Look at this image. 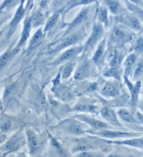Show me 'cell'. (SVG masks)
Returning a JSON list of instances; mask_svg holds the SVG:
<instances>
[{
    "instance_id": "cell-1",
    "label": "cell",
    "mask_w": 143,
    "mask_h": 157,
    "mask_svg": "<svg viewBox=\"0 0 143 157\" xmlns=\"http://www.w3.org/2000/svg\"><path fill=\"white\" fill-rule=\"evenodd\" d=\"M105 38V27L102 24L96 20L94 23L93 27L89 36L86 40L85 43L83 44L84 56H88L92 52L97 48L99 44Z\"/></svg>"
},
{
    "instance_id": "cell-2",
    "label": "cell",
    "mask_w": 143,
    "mask_h": 157,
    "mask_svg": "<svg viewBox=\"0 0 143 157\" xmlns=\"http://www.w3.org/2000/svg\"><path fill=\"white\" fill-rule=\"evenodd\" d=\"M98 67L92 59H89L87 56H84L77 65L73 73V78L78 82H83L88 78L96 77L97 75Z\"/></svg>"
},
{
    "instance_id": "cell-3",
    "label": "cell",
    "mask_w": 143,
    "mask_h": 157,
    "mask_svg": "<svg viewBox=\"0 0 143 157\" xmlns=\"http://www.w3.org/2000/svg\"><path fill=\"white\" fill-rule=\"evenodd\" d=\"M134 33L133 31L129 29L120 24L116 25L112 29L110 36V41L113 46L117 48H121L125 44L133 40Z\"/></svg>"
},
{
    "instance_id": "cell-4",
    "label": "cell",
    "mask_w": 143,
    "mask_h": 157,
    "mask_svg": "<svg viewBox=\"0 0 143 157\" xmlns=\"http://www.w3.org/2000/svg\"><path fill=\"white\" fill-rule=\"evenodd\" d=\"M61 80H62V78H61V75L59 71L56 77L52 80V86L50 88V90L54 95V97L58 99V101H62V102H68L73 100L76 97L75 91L72 88L62 83Z\"/></svg>"
},
{
    "instance_id": "cell-5",
    "label": "cell",
    "mask_w": 143,
    "mask_h": 157,
    "mask_svg": "<svg viewBox=\"0 0 143 157\" xmlns=\"http://www.w3.org/2000/svg\"><path fill=\"white\" fill-rule=\"evenodd\" d=\"M57 128L73 136H83L89 130V127L83 122L75 118H67L61 121L57 126Z\"/></svg>"
},
{
    "instance_id": "cell-6",
    "label": "cell",
    "mask_w": 143,
    "mask_h": 157,
    "mask_svg": "<svg viewBox=\"0 0 143 157\" xmlns=\"http://www.w3.org/2000/svg\"><path fill=\"white\" fill-rule=\"evenodd\" d=\"M84 35H85V33L83 29H77L75 31H73L70 34L63 36L62 40L58 42L53 48L50 49L49 53L55 54L67 48L68 49L72 48L73 46H76L79 42L84 38Z\"/></svg>"
},
{
    "instance_id": "cell-7",
    "label": "cell",
    "mask_w": 143,
    "mask_h": 157,
    "mask_svg": "<svg viewBox=\"0 0 143 157\" xmlns=\"http://www.w3.org/2000/svg\"><path fill=\"white\" fill-rule=\"evenodd\" d=\"M88 133L90 134L96 136L98 137L102 138H107V139H111L112 140L114 139H118V138H131L142 136L143 133L138 132H121V131H115L111 129H104L100 131H91L89 130Z\"/></svg>"
},
{
    "instance_id": "cell-8",
    "label": "cell",
    "mask_w": 143,
    "mask_h": 157,
    "mask_svg": "<svg viewBox=\"0 0 143 157\" xmlns=\"http://www.w3.org/2000/svg\"><path fill=\"white\" fill-rule=\"evenodd\" d=\"M121 88V82L115 79H108L98 88V91L100 95L104 98L111 99L116 98L119 95Z\"/></svg>"
},
{
    "instance_id": "cell-9",
    "label": "cell",
    "mask_w": 143,
    "mask_h": 157,
    "mask_svg": "<svg viewBox=\"0 0 143 157\" xmlns=\"http://www.w3.org/2000/svg\"><path fill=\"white\" fill-rule=\"evenodd\" d=\"M115 20L118 24L123 25L133 31H140L143 29L142 24L140 20L136 15L129 10L125 13L116 16Z\"/></svg>"
},
{
    "instance_id": "cell-10",
    "label": "cell",
    "mask_w": 143,
    "mask_h": 157,
    "mask_svg": "<svg viewBox=\"0 0 143 157\" xmlns=\"http://www.w3.org/2000/svg\"><path fill=\"white\" fill-rule=\"evenodd\" d=\"M83 45L73 46L72 48H68L63 51L56 59L52 62V65H59L76 60L77 57H78L80 54H83Z\"/></svg>"
},
{
    "instance_id": "cell-11",
    "label": "cell",
    "mask_w": 143,
    "mask_h": 157,
    "mask_svg": "<svg viewBox=\"0 0 143 157\" xmlns=\"http://www.w3.org/2000/svg\"><path fill=\"white\" fill-rule=\"evenodd\" d=\"M90 13V5H87V6H83V9L80 10V11L76 15V16L74 17V19L69 22L67 25V28H66L64 33H63V36H66L73 31H75L77 29H76L80 27L87 20V18L89 17Z\"/></svg>"
},
{
    "instance_id": "cell-12",
    "label": "cell",
    "mask_w": 143,
    "mask_h": 157,
    "mask_svg": "<svg viewBox=\"0 0 143 157\" xmlns=\"http://www.w3.org/2000/svg\"><path fill=\"white\" fill-rule=\"evenodd\" d=\"M123 81L129 89L130 94V104L133 111H135V109L137 107V102L140 99V93L142 88V81H138L136 82H133L129 78L123 77Z\"/></svg>"
},
{
    "instance_id": "cell-13",
    "label": "cell",
    "mask_w": 143,
    "mask_h": 157,
    "mask_svg": "<svg viewBox=\"0 0 143 157\" xmlns=\"http://www.w3.org/2000/svg\"><path fill=\"white\" fill-rule=\"evenodd\" d=\"M27 143L31 156H33L40 150L43 145V140L39 134L33 129H27L25 131Z\"/></svg>"
},
{
    "instance_id": "cell-14",
    "label": "cell",
    "mask_w": 143,
    "mask_h": 157,
    "mask_svg": "<svg viewBox=\"0 0 143 157\" xmlns=\"http://www.w3.org/2000/svg\"><path fill=\"white\" fill-rule=\"evenodd\" d=\"M99 107L96 106L95 101L90 98H82L74 105L71 111L80 112L84 114H95L98 112Z\"/></svg>"
},
{
    "instance_id": "cell-15",
    "label": "cell",
    "mask_w": 143,
    "mask_h": 157,
    "mask_svg": "<svg viewBox=\"0 0 143 157\" xmlns=\"http://www.w3.org/2000/svg\"><path fill=\"white\" fill-rule=\"evenodd\" d=\"M74 117L85 123L87 126L92 127L94 131L110 129V126L108 123L89 116L88 114H77Z\"/></svg>"
},
{
    "instance_id": "cell-16",
    "label": "cell",
    "mask_w": 143,
    "mask_h": 157,
    "mask_svg": "<svg viewBox=\"0 0 143 157\" xmlns=\"http://www.w3.org/2000/svg\"><path fill=\"white\" fill-rule=\"evenodd\" d=\"M27 143L26 135L21 132H18L7 141L4 146V150L6 153H11L19 150Z\"/></svg>"
},
{
    "instance_id": "cell-17",
    "label": "cell",
    "mask_w": 143,
    "mask_h": 157,
    "mask_svg": "<svg viewBox=\"0 0 143 157\" xmlns=\"http://www.w3.org/2000/svg\"><path fill=\"white\" fill-rule=\"evenodd\" d=\"M107 40L105 38L100 42L97 46V48L95 49L93 55L92 57V61L96 65V67L99 69H101L104 66L105 63V55L107 52Z\"/></svg>"
},
{
    "instance_id": "cell-18",
    "label": "cell",
    "mask_w": 143,
    "mask_h": 157,
    "mask_svg": "<svg viewBox=\"0 0 143 157\" xmlns=\"http://www.w3.org/2000/svg\"><path fill=\"white\" fill-rule=\"evenodd\" d=\"M137 56H138V55L133 53V52H131L124 59L122 64H121L124 77L129 78L131 77L135 65H136L137 59H138Z\"/></svg>"
},
{
    "instance_id": "cell-19",
    "label": "cell",
    "mask_w": 143,
    "mask_h": 157,
    "mask_svg": "<svg viewBox=\"0 0 143 157\" xmlns=\"http://www.w3.org/2000/svg\"><path fill=\"white\" fill-rule=\"evenodd\" d=\"M99 113L101 117L105 121L110 123L111 124L115 125L116 127H121V124L119 120V117L115 112L110 107L105 106L100 110Z\"/></svg>"
},
{
    "instance_id": "cell-20",
    "label": "cell",
    "mask_w": 143,
    "mask_h": 157,
    "mask_svg": "<svg viewBox=\"0 0 143 157\" xmlns=\"http://www.w3.org/2000/svg\"><path fill=\"white\" fill-rule=\"evenodd\" d=\"M105 142L109 144H115V145H126L132 147L143 149V136L136 138H126L121 140H105Z\"/></svg>"
},
{
    "instance_id": "cell-21",
    "label": "cell",
    "mask_w": 143,
    "mask_h": 157,
    "mask_svg": "<svg viewBox=\"0 0 143 157\" xmlns=\"http://www.w3.org/2000/svg\"><path fill=\"white\" fill-rule=\"evenodd\" d=\"M104 5L107 7L109 13L115 16H119L128 11L125 6L120 1L115 0H107L104 2Z\"/></svg>"
},
{
    "instance_id": "cell-22",
    "label": "cell",
    "mask_w": 143,
    "mask_h": 157,
    "mask_svg": "<svg viewBox=\"0 0 143 157\" xmlns=\"http://www.w3.org/2000/svg\"><path fill=\"white\" fill-rule=\"evenodd\" d=\"M102 76L108 79H115L121 82L124 77L122 67H105L102 70Z\"/></svg>"
},
{
    "instance_id": "cell-23",
    "label": "cell",
    "mask_w": 143,
    "mask_h": 157,
    "mask_svg": "<svg viewBox=\"0 0 143 157\" xmlns=\"http://www.w3.org/2000/svg\"><path fill=\"white\" fill-rule=\"evenodd\" d=\"M31 29H32V25H31L30 16H27L25 17V21H24L22 31L21 33L20 40L18 42V44L17 45L18 48L23 46L24 44L27 43L29 38H30Z\"/></svg>"
},
{
    "instance_id": "cell-24",
    "label": "cell",
    "mask_w": 143,
    "mask_h": 157,
    "mask_svg": "<svg viewBox=\"0 0 143 157\" xmlns=\"http://www.w3.org/2000/svg\"><path fill=\"white\" fill-rule=\"evenodd\" d=\"M45 33L43 31V28L40 27L36 31V32L34 33V34L31 38H30V40L29 41V44H28V48L27 49L29 51L33 50V49H36L39 45H40V44L42 43Z\"/></svg>"
},
{
    "instance_id": "cell-25",
    "label": "cell",
    "mask_w": 143,
    "mask_h": 157,
    "mask_svg": "<svg viewBox=\"0 0 143 157\" xmlns=\"http://www.w3.org/2000/svg\"><path fill=\"white\" fill-rule=\"evenodd\" d=\"M109 13H110L108 11L107 7L104 4L98 8L96 12L97 21L100 24H102L105 29H107L110 26Z\"/></svg>"
},
{
    "instance_id": "cell-26",
    "label": "cell",
    "mask_w": 143,
    "mask_h": 157,
    "mask_svg": "<svg viewBox=\"0 0 143 157\" xmlns=\"http://www.w3.org/2000/svg\"><path fill=\"white\" fill-rule=\"evenodd\" d=\"M77 65L76 60L74 61L66 63L62 65V67L59 70V72L61 75V78L62 80H66L69 78L71 75L74 73Z\"/></svg>"
},
{
    "instance_id": "cell-27",
    "label": "cell",
    "mask_w": 143,
    "mask_h": 157,
    "mask_svg": "<svg viewBox=\"0 0 143 157\" xmlns=\"http://www.w3.org/2000/svg\"><path fill=\"white\" fill-rule=\"evenodd\" d=\"M24 4H25V1H21L16 12H15L14 17L13 18L11 22H10V29H11L12 30L14 31L15 27H17L18 24H19L22 18L25 17L27 7H25Z\"/></svg>"
},
{
    "instance_id": "cell-28",
    "label": "cell",
    "mask_w": 143,
    "mask_h": 157,
    "mask_svg": "<svg viewBox=\"0 0 143 157\" xmlns=\"http://www.w3.org/2000/svg\"><path fill=\"white\" fill-rule=\"evenodd\" d=\"M116 114H117L119 119L124 122L133 123V124H138L136 117H135V113L129 111V109L125 108L119 109L116 111Z\"/></svg>"
},
{
    "instance_id": "cell-29",
    "label": "cell",
    "mask_w": 143,
    "mask_h": 157,
    "mask_svg": "<svg viewBox=\"0 0 143 157\" xmlns=\"http://www.w3.org/2000/svg\"><path fill=\"white\" fill-rule=\"evenodd\" d=\"M32 28L41 27V26L45 25V13L42 9L36 10L30 16Z\"/></svg>"
},
{
    "instance_id": "cell-30",
    "label": "cell",
    "mask_w": 143,
    "mask_h": 157,
    "mask_svg": "<svg viewBox=\"0 0 143 157\" xmlns=\"http://www.w3.org/2000/svg\"><path fill=\"white\" fill-rule=\"evenodd\" d=\"M143 77V57L137 59L135 67L133 69V73H132L131 80L134 82H138L142 79Z\"/></svg>"
},
{
    "instance_id": "cell-31",
    "label": "cell",
    "mask_w": 143,
    "mask_h": 157,
    "mask_svg": "<svg viewBox=\"0 0 143 157\" xmlns=\"http://www.w3.org/2000/svg\"><path fill=\"white\" fill-rule=\"evenodd\" d=\"M124 4L126 5L127 10L133 13V14L136 15L137 17L140 20V22H142L143 27V9L142 8L138 6L136 4H135L131 1H124Z\"/></svg>"
},
{
    "instance_id": "cell-32",
    "label": "cell",
    "mask_w": 143,
    "mask_h": 157,
    "mask_svg": "<svg viewBox=\"0 0 143 157\" xmlns=\"http://www.w3.org/2000/svg\"><path fill=\"white\" fill-rule=\"evenodd\" d=\"M60 17V13H55L54 14L50 15V16L47 18L45 23V26L43 27V31L45 33L50 31V30L53 28L58 22Z\"/></svg>"
},
{
    "instance_id": "cell-33",
    "label": "cell",
    "mask_w": 143,
    "mask_h": 157,
    "mask_svg": "<svg viewBox=\"0 0 143 157\" xmlns=\"http://www.w3.org/2000/svg\"><path fill=\"white\" fill-rule=\"evenodd\" d=\"M94 1H68L67 2V6H66V9L63 11V14L66 15L67 13L71 9H73L74 7L77 6H87V5H90L92 3H94Z\"/></svg>"
},
{
    "instance_id": "cell-34",
    "label": "cell",
    "mask_w": 143,
    "mask_h": 157,
    "mask_svg": "<svg viewBox=\"0 0 143 157\" xmlns=\"http://www.w3.org/2000/svg\"><path fill=\"white\" fill-rule=\"evenodd\" d=\"M124 60V54L118 48L115 58L110 61V63L108 65V66L111 67H121V64H122Z\"/></svg>"
},
{
    "instance_id": "cell-35",
    "label": "cell",
    "mask_w": 143,
    "mask_h": 157,
    "mask_svg": "<svg viewBox=\"0 0 143 157\" xmlns=\"http://www.w3.org/2000/svg\"><path fill=\"white\" fill-rule=\"evenodd\" d=\"M94 148L93 145L92 144L87 142H80L77 144L72 149V152L74 154H77L79 152H82V151H85L91 150Z\"/></svg>"
},
{
    "instance_id": "cell-36",
    "label": "cell",
    "mask_w": 143,
    "mask_h": 157,
    "mask_svg": "<svg viewBox=\"0 0 143 157\" xmlns=\"http://www.w3.org/2000/svg\"><path fill=\"white\" fill-rule=\"evenodd\" d=\"M131 50L137 55L143 53V37L140 36L134 40Z\"/></svg>"
},
{
    "instance_id": "cell-37",
    "label": "cell",
    "mask_w": 143,
    "mask_h": 157,
    "mask_svg": "<svg viewBox=\"0 0 143 157\" xmlns=\"http://www.w3.org/2000/svg\"><path fill=\"white\" fill-rule=\"evenodd\" d=\"M117 49L118 48L115 46H112L110 48H108L106 55H105V63L108 65L110 63V61L115 58L116 52H117Z\"/></svg>"
},
{
    "instance_id": "cell-38",
    "label": "cell",
    "mask_w": 143,
    "mask_h": 157,
    "mask_svg": "<svg viewBox=\"0 0 143 157\" xmlns=\"http://www.w3.org/2000/svg\"><path fill=\"white\" fill-rule=\"evenodd\" d=\"M75 157H105L103 154L92 150L77 153Z\"/></svg>"
},
{
    "instance_id": "cell-39",
    "label": "cell",
    "mask_w": 143,
    "mask_h": 157,
    "mask_svg": "<svg viewBox=\"0 0 143 157\" xmlns=\"http://www.w3.org/2000/svg\"><path fill=\"white\" fill-rule=\"evenodd\" d=\"M12 52H6V53L4 54L2 56L0 57V67L4 66L6 63L7 61H9L10 57L11 56Z\"/></svg>"
},
{
    "instance_id": "cell-40",
    "label": "cell",
    "mask_w": 143,
    "mask_h": 157,
    "mask_svg": "<svg viewBox=\"0 0 143 157\" xmlns=\"http://www.w3.org/2000/svg\"><path fill=\"white\" fill-rule=\"evenodd\" d=\"M10 127H11V122L10 120H6L0 125V129L4 132H8L10 129Z\"/></svg>"
},
{
    "instance_id": "cell-41",
    "label": "cell",
    "mask_w": 143,
    "mask_h": 157,
    "mask_svg": "<svg viewBox=\"0 0 143 157\" xmlns=\"http://www.w3.org/2000/svg\"><path fill=\"white\" fill-rule=\"evenodd\" d=\"M14 89H15V85H10V86H9V87L6 89V90H5L4 94V98H8L10 94L14 92Z\"/></svg>"
},
{
    "instance_id": "cell-42",
    "label": "cell",
    "mask_w": 143,
    "mask_h": 157,
    "mask_svg": "<svg viewBox=\"0 0 143 157\" xmlns=\"http://www.w3.org/2000/svg\"><path fill=\"white\" fill-rule=\"evenodd\" d=\"M135 117L137 120L138 124H143V113H141L140 111H137L135 112Z\"/></svg>"
},
{
    "instance_id": "cell-43",
    "label": "cell",
    "mask_w": 143,
    "mask_h": 157,
    "mask_svg": "<svg viewBox=\"0 0 143 157\" xmlns=\"http://www.w3.org/2000/svg\"><path fill=\"white\" fill-rule=\"evenodd\" d=\"M106 157H133V156L125 155V154H121L112 153V154H108V155Z\"/></svg>"
},
{
    "instance_id": "cell-44",
    "label": "cell",
    "mask_w": 143,
    "mask_h": 157,
    "mask_svg": "<svg viewBox=\"0 0 143 157\" xmlns=\"http://www.w3.org/2000/svg\"><path fill=\"white\" fill-rule=\"evenodd\" d=\"M137 106L138 107V109L140 110L139 111H140L141 113H143V98L139 99V101L138 102H137Z\"/></svg>"
},
{
    "instance_id": "cell-45",
    "label": "cell",
    "mask_w": 143,
    "mask_h": 157,
    "mask_svg": "<svg viewBox=\"0 0 143 157\" xmlns=\"http://www.w3.org/2000/svg\"><path fill=\"white\" fill-rule=\"evenodd\" d=\"M17 157H33V156H27L25 154V152H22V153H20L19 154H18Z\"/></svg>"
},
{
    "instance_id": "cell-46",
    "label": "cell",
    "mask_w": 143,
    "mask_h": 157,
    "mask_svg": "<svg viewBox=\"0 0 143 157\" xmlns=\"http://www.w3.org/2000/svg\"><path fill=\"white\" fill-rule=\"evenodd\" d=\"M0 13H1V9H0Z\"/></svg>"
}]
</instances>
